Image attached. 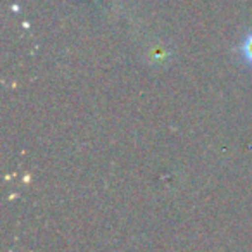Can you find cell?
Here are the masks:
<instances>
[{
    "label": "cell",
    "instance_id": "obj_1",
    "mask_svg": "<svg viewBox=\"0 0 252 252\" xmlns=\"http://www.w3.org/2000/svg\"><path fill=\"white\" fill-rule=\"evenodd\" d=\"M238 52H240L244 63L252 67V32L242 40L240 47H238Z\"/></svg>",
    "mask_w": 252,
    "mask_h": 252
}]
</instances>
